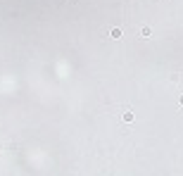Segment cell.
<instances>
[{
  "instance_id": "6da1fadb",
  "label": "cell",
  "mask_w": 183,
  "mask_h": 176,
  "mask_svg": "<svg viewBox=\"0 0 183 176\" xmlns=\"http://www.w3.org/2000/svg\"><path fill=\"white\" fill-rule=\"evenodd\" d=\"M124 121H133V112H124Z\"/></svg>"
},
{
  "instance_id": "7a4b0ae2",
  "label": "cell",
  "mask_w": 183,
  "mask_h": 176,
  "mask_svg": "<svg viewBox=\"0 0 183 176\" xmlns=\"http://www.w3.org/2000/svg\"><path fill=\"white\" fill-rule=\"evenodd\" d=\"M181 105H183V95H181Z\"/></svg>"
}]
</instances>
